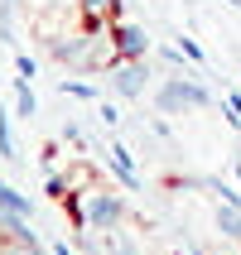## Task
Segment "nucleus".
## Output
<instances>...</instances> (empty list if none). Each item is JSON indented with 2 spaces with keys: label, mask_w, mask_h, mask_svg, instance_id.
<instances>
[{
  "label": "nucleus",
  "mask_w": 241,
  "mask_h": 255,
  "mask_svg": "<svg viewBox=\"0 0 241 255\" xmlns=\"http://www.w3.org/2000/svg\"><path fill=\"white\" fill-rule=\"evenodd\" d=\"M72 217L82 222V227H92V231H116L121 227V217H126V202L116 198V193H106V188H87L82 193V202H72Z\"/></svg>",
  "instance_id": "f257e3e1"
},
{
  "label": "nucleus",
  "mask_w": 241,
  "mask_h": 255,
  "mask_svg": "<svg viewBox=\"0 0 241 255\" xmlns=\"http://www.w3.org/2000/svg\"><path fill=\"white\" fill-rule=\"evenodd\" d=\"M193 106H213V92L198 87L193 77H164V87L155 92L159 116H179V111H193Z\"/></svg>",
  "instance_id": "f03ea898"
},
{
  "label": "nucleus",
  "mask_w": 241,
  "mask_h": 255,
  "mask_svg": "<svg viewBox=\"0 0 241 255\" xmlns=\"http://www.w3.org/2000/svg\"><path fill=\"white\" fill-rule=\"evenodd\" d=\"M106 82H111L116 97H140L145 92V63L140 58H116L106 68Z\"/></svg>",
  "instance_id": "7ed1b4c3"
},
{
  "label": "nucleus",
  "mask_w": 241,
  "mask_h": 255,
  "mask_svg": "<svg viewBox=\"0 0 241 255\" xmlns=\"http://www.w3.org/2000/svg\"><path fill=\"white\" fill-rule=\"evenodd\" d=\"M111 43H116V58H145V53H150L145 29L130 24V19H116V24H111Z\"/></svg>",
  "instance_id": "20e7f679"
},
{
  "label": "nucleus",
  "mask_w": 241,
  "mask_h": 255,
  "mask_svg": "<svg viewBox=\"0 0 241 255\" xmlns=\"http://www.w3.org/2000/svg\"><path fill=\"white\" fill-rule=\"evenodd\" d=\"M106 154H111L106 164L116 169V178H121V183H126V188H140V173H135V159H130V149H126V144H111Z\"/></svg>",
  "instance_id": "39448f33"
},
{
  "label": "nucleus",
  "mask_w": 241,
  "mask_h": 255,
  "mask_svg": "<svg viewBox=\"0 0 241 255\" xmlns=\"http://www.w3.org/2000/svg\"><path fill=\"white\" fill-rule=\"evenodd\" d=\"M217 227H222V236H232V241H241V207H232V202H222V207H217Z\"/></svg>",
  "instance_id": "423d86ee"
},
{
  "label": "nucleus",
  "mask_w": 241,
  "mask_h": 255,
  "mask_svg": "<svg viewBox=\"0 0 241 255\" xmlns=\"http://www.w3.org/2000/svg\"><path fill=\"white\" fill-rule=\"evenodd\" d=\"M14 106H19V116L39 111V101H34V92H29V77H14Z\"/></svg>",
  "instance_id": "0eeeda50"
},
{
  "label": "nucleus",
  "mask_w": 241,
  "mask_h": 255,
  "mask_svg": "<svg viewBox=\"0 0 241 255\" xmlns=\"http://www.w3.org/2000/svg\"><path fill=\"white\" fill-rule=\"evenodd\" d=\"M58 87H63V97H82V101L97 97V87H92V82H72V77H63Z\"/></svg>",
  "instance_id": "6e6552de"
},
{
  "label": "nucleus",
  "mask_w": 241,
  "mask_h": 255,
  "mask_svg": "<svg viewBox=\"0 0 241 255\" xmlns=\"http://www.w3.org/2000/svg\"><path fill=\"white\" fill-rule=\"evenodd\" d=\"M0 159H14V140H10V116L0 106Z\"/></svg>",
  "instance_id": "1a4fd4ad"
},
{
  "label": "nucleus",
  "mask_w": 241,
  "mask_h": 255,
  "mask_svg": "<svg viewBox=\"0 0 241 255\" xmlns=\"http://www.w3.org/2000/svg\"><path fill=\"white\" fill-rule=\"evenodd\" d=\"M222 116L232 121V130H241V97H227V101H222Z\"/></svg>",
  "instance_id": "9d476101"
},
{
  "label": "nucleus",
  "mask_w": 241,
  "mask_h": 255,
  "mask_svg": "<svg viewBox=\"0 0 241 255\" xmlns=\"http://www.w3.org/2000/svg\"><path fill=\"white\" fill-rule=\"evenodd\" d=\"M14 68H19V77H34V58H29V53H14Z\"/></svg>",
  "instance_id": "9b49d317"
},
{
  "label": "nucleus",
  "mask_w": 241,
  "mask_h": 255,
  "mask_svg": "<svg viewBox=\"0 0 241 255\" xmlns=\"http://www.w3.org/2000/svg\"><path fill=\"white\" fill-rule=\"evenodd\" d=\"M179 48H184V58H193V63H203V48H198V43H193V39H184V43H179Z\"/></svg>",
  "instance_id": "f8f14e48"
},
{
  "label": "nucleus",
  "mask_w": 241,
  "mask_h": 255,
  "mask_svg": "<svg viewBox=\"0 0 241 255\" xmlns=\"http://www.w3.org/2000/svg\"><path fill=\"white\" fill-rule=\"evenodd\" d=\"M53 255H72V251H68V246H53Z\"/></svg>",
  "instance_id": "ddd939ff"
}]
</instances>
